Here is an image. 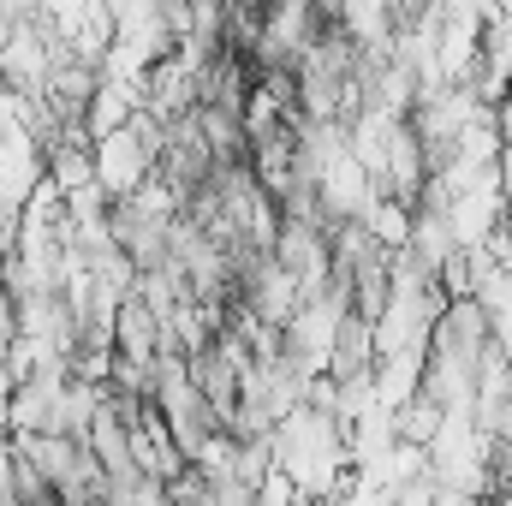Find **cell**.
I'll list each match as a JSON object with an SVG mask.
<instances>
[{
    "label": "cell",
    "mask_w": 512,
    "mask_h": 506,
    "mask_svg": "<svg viewBox=\"0 0 512 506\" xmlns=\"http://www.w3.org/2000/svg\"><path fill=\"white\" fill-rule=\"evenodd\" d=\"M268 447H274V471L298 489V501H328V495H346L358 483L346 429L316 405H298L292 417H280Z\"/></svg>",
    "instance_id": "cell-1"
},
{
    "label": "cell",
    "mask_w": 512,
    "mask_h": 506,
    "mask_svg": "<svg viewBox=\"0 0 512 506\" xmlns=\"http://www.w3.org/2000/svg\"><path fill=\"white\" fill-rule=\"evenodd\" d=\"M411 215H417V209H405V203L382 197V203L364 215V227H370V239H376V245H387V251H405V245H411Z\"/></svg>",
    "instance_id": "cell-2"
},
{
    "label": "cell",
    "mask_w": 512,
    "mask_h": 506,
    "mask_svg": "<svg viewBox=\"0 0 512 506\" xmlns=\"http://www.w3.org/2000/svg\"><path fill=\"white\" fill-rule=\"evenodd\" d=\"M441 423H447V411H441L429 393H417V399H405V405H399V441L429 447V441L441 435Z\"/></svg>",
    "instance_id": "cell-3"
},
{
    "label": "cell",
    "mask_w": 512,
    "mask_h": 506,
    "mask_svg": "<svg viewBox=\"0 0 512 506\" xmlns=\"http://www.w3.org/2000/svg\"><path fill=\"white\" fill-rule=\"evenodd\" d=\"M108 506H173V501H167V483H155V477H126V483H114Z\"/></svg>",
    "instance_id": "cell-4"
},
{
    "label": "cell",
    "mask_w": 512,
    "mask_h": 506,
    "mask_svg": "<svg viewBox=\"0 0 512 506\" xmlns=\"http://www.w3.org/2000/svg\"><path fill=\"white\" fill-rule=\"evenodd\" d=\"M477 506H512V495H501V489H489V495H477Z\"/></svg>",
    "instance_id": "cell-5"
}]
</instances>
